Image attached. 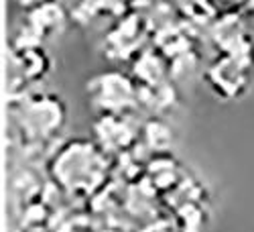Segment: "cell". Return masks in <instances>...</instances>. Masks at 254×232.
Returning a JSON list of instances; mask_svg holds the SVG:
<instances>
[{"label": "cell", "mask_w": 254, "mask_h": 232, "mask_svg": "<svg viewBox=\"0 0 254 232\" xmlns=\"http://www.w3.org/2000/svg\"><path fill=\"white\" fill-rule=\"evenodd\" d=\"M53 173L65 189L90 187L94 179L104 175L102 153L90 141H71L55 157Z\"/></svg>", "instance_id": "obj_1"}, {"label": "cell", "mask_w": 254, "mask_h": 232, "mask_svg": "<svg viewBox=\"0 0 254 232\" xmlns=\"http://www.w3.org/2000/svg\"><path fill=\"white\" fill-rule=\"evenodd\" d=\"M31 106L27 108V112L23 114V122L27 124V129L35 135L45 139L49 135H53L55 131L61 129L63 124V106L57 98H35L33 102H29Z\"/></svg>", "instance_id": "obj_2"}]
</instances>
